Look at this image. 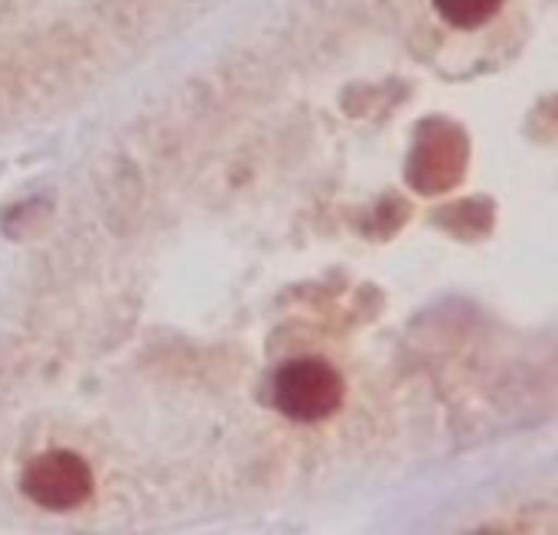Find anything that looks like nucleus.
I'll list each match as a JSON object with an SVG mask.
<instances>
[{
  "label": "nucleus",
  "instance_id": "nucleus-2",
  "mask_svg": "<svg viewBox=\"0 0 558 535\" xmlns=\"http://www.w3.org/2000/svg\"><path fill=\"white\" fill-rule=\"evenodd\" d=\"M23 494L49 513H65L82 507L92 490V467L72 451H46L33 458L23 471Z\"/></svg>",
  "mask_w": 558,
  "mask_h": 535
},
{
  "label": "nucleus",
  "instance_id": "nucleus-1",
  "mask_svg": "<svg viewBox=\"0 0 558 535\" xmlns=\"http://www.w3.org/2000/svg\"><path fill=\"white\" fill-rule=\"evenodd\" d=\"M343 405V376L324 360H294L275 376V409L291 422H324Z\"/></svg>",
  "mask_w": 558,
  "mask_h": 535
},
{
  "label": "nucleus",
  "instance_id": "nucleus-3",
  "mask_svg": "<svg viewBox=\"0 0 558 535\" xmlns=\"http://www.w3.org/2000/svg\"><path fill=\"white\" fill-rule=\"evenodd\" d=\"M504 0H435V10L441 20H448L458 29H477L490 23L500 13Z\"/></svg>",
  "mask_w": 558,
  "mask_h": 535
}]
</instances>
